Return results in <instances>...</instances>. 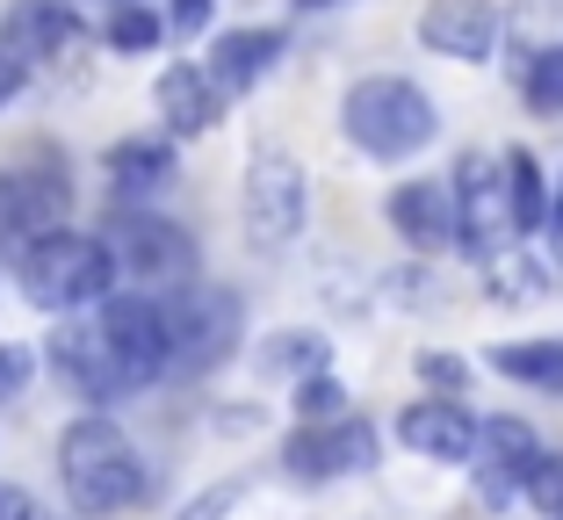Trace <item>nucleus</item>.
I'll return each instance as SVG.
<instances>
[{
	"label": "nucleus",
	"instance_id": "33",
	"mask_svg": "<svg viewBox=\"0 0 563 520\" xmlns=\"http://www.w3.org/2000/svg\"><path fill=\"white\" fill-rule=\"evenodd\" d=\"M297 8H340V0H297Z\"/></svg>",
	"mask_w": 563,
	"mask_h": 520
},
{
	"label": "nucleus",
	"instance_id": "21",
	"mask_svg": "<svg viewBox=\"0 0 563 520\" xmlns=\"http://www.w3.org/2000/svg\"><path fill=\"white\" fill-rule=\"evenodd\" d=\"M520 95H528L534 117H563V44L528 51V66H520Z\"/></svg>",
	"mask_w": 563,
	"mask_h": 520
},
{
	"label": "nucleus",
	"instance_id": "19",
	"mask_svg": "<svg viewBox=\"0 0 563 520\" xmlns=\"http://www.w3.org/2000/svg\"><path fill=\"white\" fill-rule=\"evenodd\" d=\"M109 174H117L123 196H145L174 174V145L166 137H123V145H109Z\"/></svg>",
	"mask_w": 563,
	"mask_h": 520
},
{
	"label": "nucleus",
	"instance_id": "1",
	"mask_svg": "<svg viewBox=\"0 0 563 520\" xmlns=\"http://www.w3.org/2000/svg\"><path fill=\"white\" fill-rule=\"evenodd\" d=\"M51 369L66 376L80 398H95V405L145 390L152 376L174 369L166 303L152 297V289H123V297H101L87 319L58 325V340H51Z\"/></svg>",
	"mask_w": 563,
	"mask_h": 520
},
{
	"label": "nucleus",
	"instance_id": "18",
	"mask_svg": "<svg viewBox=\"0 0 563 520\" xmlns=\"http://www.w3.org/2000/svg\"><path fill=\"white\" fill-rule=\"evenodd\" d=\"M492 369L528 390L563 398V340H506V347H492Z\"/></svg>",
	"mask_w": 563,
	"mask_h": 520
},
{
	"label": "nucleus",
	"instance_id": "31",
	"mask_svg": "<svg viewBox=\"0 0 563 520\" xmlns=\"http://www.w3.org/2000/svg\"><path fill=\"white\" fill-rule=\"evenodd\" d=\"M22 80H30V73H22V58H15V51H0V109L22 95Z\"/></svg>",
	"mask_w": 563,
	"mask_h": 520
},
{
	"label": "nucleus",
	"instance_id": "32",
	"mask_svg": "<svg viewBox=\"0 0 563 520\" xmlns=\"http://www.w3.org/2000/svg\"><path fill=\"white\" fill-rule=\"evenodd\" d=\"M549 246H556V261H563V188H556V210H549Z\"/></svg>",
	"mask_w": 563,
	"mask_h": 520
},
{
	"label": "nucleus",
	"instance_id": "6",
	"mask_svg": "<svg viewBox=\"0 0 563 520\" xmlns=\"http://www.w3.org/2000/svg\"><path fill=\"white\" fill-rule=\"evenodd\" d=\"M239 210H246L253 246H261V253H282L289 239L303 232V218H311V181H303V167H297L282 145H261V152L246 159Z\"/></svg>",
	"mask_w": 563,
	"mask_h": 520
},
{
	"label": "nucleus",
	"instance_id": "34",
	"mask_svg": "<svg viewBox=\"0 0 563 520\" xmlns=\"http://www.w3.org/2000/svg\"><path fill=\"white\" fill-rule=\"evenodd\" d=\"M549 520H563V506H556V513H549Z\"/></svg>",
	"mask_w": 563,
	"mask_h": 520
},
{
	"label": "nucleus",
	"instance_id": "23",
	"mask_svg": "<svg viewBox=\"0 0 563 520\" xmlns=\"http://www.w3.org/2000/svg\"><path fill=\"white\" fill-rule=\"evenodd\" d=\"M101 36H109V51H152V44L166 36V22L152 15V8H137V0H123L117 15H109V30H101Z\"/></svg>",
	"mask_w": 563,
	"mask_h": 520
},
{
	"label": "nucleus",
	"instance_id": "30",
	"mask_svg": "<svg viewBox=\"0 0 563 520\" xmlns=\"http://www.w3.org/2000/svg\"><path fill=\"white\" fill-rule=\"evenodd\" d=\"M0 520H44V506H36L22 485H8V477H0Z\"/></svg>",
	"mask_w": 563,
	"mask_h": 520
},
{
	"label": "nucleus",
	"instance_id": "4",
	"mask_svg": "<svg viewBox=\"0 0 563 520\" xmlns=\"http://www.w3.org/2000/svg\"><path fill=\"white\" fill-rule=\"evenodd\" d=\"M117 289V253L109 239H87V232H44L22 246V297L36 311H95L101 297Z\"/></svg>",
	"mask_w": 563,
	"mask_h": 520
},
{
	"label": "nucleus",
	"instance_id": "8",
	"mask_svg": "<svg viewBox=\"0 0 563 520\" xmlns=\"http://www.w3.org/2000/svg\"><path fill=\"white\" fill-rule=\"evenodd\" d=\"M455 218H463V253L492 261L520 239L514 224V196H506V159H484V152H463L455 159Z\"/></svg>",
	"mask_w": 563,
	"mask_h": 520
},
{
	"label": "nucleus",
	"instance_id": "22",
	"mask_svg": "<svg viewBox=\"0 0 563 520\" xmlns=\"http://www.w3.org/2000/svg\"><path fill=\"white\" fill-rule=\"evenodd\" d=\"M484 268H492V297H506V303H528V297H542V289H549V275L534 268L528 253H514V246L492 253Z\"/></svg>",
	"mask_w": 563,
	"mask_h": 520
},
{
	"label": "nucleus",
	"instance_id": "26",
	"mask_svg": "<svg viewBox=\"0 0 563 520\" xmlns=\"http://www.w3.org/2000/svg\"><path fill=\"white\" fill-rule=\"evenodd\" d=\"M528 499L542 506V513H556V506H563V455H556V449H549L542 463H534V477H528Z\"/></svg>",
	"mask_w": 563,
	"mask_h": 520
},
{
	"label": "nucleus",
	"instance_id": "12",
	"mask_svg": "<svg viewBox=\"0 0 563 520\" xmlns=\"http://www.w3.org/2000/svg\"><path fill=\"white\" fill-rule=\"evenodd\" d=\"M477 434H484V420H470V405H455V398H419L398 412V441L412 455H427V463H470Z\"/></svg>",
	"mask_w": 563,
	"mask_h": 520
},
{
	"label": "nucleus",
	"instance_id": "15",
	"mask_svg": "<svg viewBox=\"0 0 563 520\" xmlns=\"http://www.w3.org/2000/svg\"><path fill=\"white\" fill-rule=\"evenodd\" d=\"M66 218V188L44 174H0V246H30V239L58 232Z\"/></svg>",
	"mask_w": 563,
	"mask_h": 520
},
{
	"label": "nucleus",
	"instance_id": "11",
	"mask_svg": "<svg viewBox=\"0 0 563 520\" xmlns=\"http://www.w3.org/2000/svg\"><path fill=\"white\" fill-rule=\"evenodd\" d=\"M390 232L412 253H448L463 246V218H455V181H398L390 202H383Z\"/></svg>",
	"mask_w": 563,
	"mask_h": 520
},
{
	"label": "nucleus",
	"instance_id": "28",
	"mask_svg": "<svg viewBox=\"0 0 563 520\" xmlns=\"http://www.w3.org/2000/svg\"><path fill=\"white\" fill-rule=\"evenodd\" d=\"M30 369H36L30 347H0V405H15V390L30 384Z\"/></svg>",
	"mask_w": 563,
	"mask_h": 520
},
{
	"label": "nucleus",
	"instance_id": "10",
	"mask_svg": "<svg viewBox=\"0 0 563 520\" xmlns=\"http://www.w3.org/2000/svg\"><path fill=\"white\" fill-rule=\"evenodd\" d=\"M542 434H534L528 420H484V434H477V491H484V506H514V499H528V477H534V463H542Z\"/></svg>",
	"mask_w": 563,
	"mask_h": 520
},
{
	"label": "nucleus",
	"instance_id": "24",
	"mask_svg": "<svg viewBox=\"0 0 563 520\" xmlns=\"http://www.w3.org/2000/svg\"><path fill=\"white\" fill-rule=\"evenodd\" d=\"M267 369L318 376V369H325V340H318V333H275V340H267Z\"/></svg>",
	"mask_w": 563,
	"mask_h": 520
},
{
	"label": "nucleus",
	"instance_id": "9",
	"mask_svg": "<svg viewBox=\"0 0 563 520\" xmlns=\"http://www.w3.org/2000/svg\"><path fill=\"white\" fill-rule=\"evenodd\" d=\"M282 463H289V477H303V485L354 477V471L376 463V427L354 420V412H340V420H303L297 434L282 441Z\"/></svg>",
	"mask_w": 563,
	"mask_h": 520
},
{
	"label": "nucleus",
	"instance_id": "3",
	"mask_svg": "<svg viewBox=\"0 0 563 520\" xmlns=\"http://www.w3.org/2000/svg\"><path fill=\"white\" fill-rule=\"evenodd\" d=\"M340 131H347L368 159H412V152H427L433 137H441V109H433V95L419 80H405V73H368V80H354L347 101H340Z\"/></svg>",
	"mask_w": 563,
	"mask_h": 520
},
{
	"label": "nucleus",
	"instance_id": "13",
	"mask_svg": "<svg viewBox=\"0 0 563 520\" xmlns=\"http://www.w3.org/2000/svg\"><path fill=\"white\" fill-rule=\"evenodd\" d=\"M419 44L441 51V58L477 66V58H492V44H498V8H492V0H427Z\"/></svg>",
	"mask_w": 563,
	"mask_h": 520
},
{
	"label": "nucleus",
	"instance_id": "5",
	"mask_svg": "<svg viewBox=\"0 0 563 520\" xmlns=\"http://www.w3.org/2000/svg\"><path fill=\"white\" fill-rule=\"evenodd\" d=\"M159 303H166V340H174V376H210L217 362H232L239 333H246V303L232 289L181 283Z\"/></svg>",
	"mask_w": 563,
	"mask_h": 520
},
{
	"label": "nucleus",
	"instance_id": "25",
	"mask_svg": "<svg viewBox=\"0 0 563 520\" xmlns=\"http://www.w3.org/2000/svg\"><path fill=\"white\" fill-rule=\"evenodd\" d=\"M297 412H303V420H340V412H347V390L318 369V376H303V384H297Z\"/></svg>",
	"mask_w": 563,
	"mask_h": 520
},
{
	"label": "nucleus",
	"instance_id": "20",
	"mask_svg": "<svg viewBox=\"0 0 563 520\" xmlns=\"http://www.w3.org/2000/svg\"><path fill=\"white\" fill-rule=\"evenodd\" d=\"M506 196H514V224H520V239L542 232L549 210H556V196H549V181H542V167H534V152H528V145L506 152Z\"/></svg>",
	"mask_w": 563,
	"mask_h": 520
},
{
	"label": "nucleus",
	"instance_id": "14",
	"mask_svg": "<svg viewBox=\"0 0 563 520\" xmlns=\"http://www.w3.org/2000/svg\"><path fill=\"white\" fill-rule=\"evenodd\" d=\"M152 101H159L166 137H202L217 117H224V101H232V95L217 87L210 66H166L159 87H152Z\"/></svg>",
	"mask_w": 563,
	"mask_h": 520
},
{
	"label": "nucleus",
	"instance_id": "2",
	"mask_svg": "<svg viewBox=\"0 0 563 520\" xmlns=\"http://www.w3.org/2000/svg\"><path fill=\"white\" fill-rule=\"evenodd\" d=\"M58 477H66L73 506H87V513H123V506L152 499L145 455L117 420H73L58 434Z\"/></svg>",
	"mask_w": 563,
	"mask_h": 520
},
{
	"label": "nucleus",
	"instance_id": "17",
	"mask_svg": "<svg viewBox=\"0 0 563 520\" xmlns=\"http://www.w3.org/2000/svg\"><path fill=\"white\" fill-rule=\"evenodd\" d=\"M275 58H282V30H224L210 44V73L232 101L246 95V87H261L267 73H275Z\"/></svg>",
	"mask_w": 563,
	"mask_h": 520
},
{
	"label": "nucleus",
	"instance_id": "29",
	"mask_svg": "<svg viewBox=\"0 0 563 520\" xmlns=\"http://www.w3.org/2000/svg\"><path fill=\"white\" fill-rule=\"evenodd\" d=\"M419 376H427V384H441V390H463L470 384V369L455 362V354H427V362H419Z\"/></svg>",
	"mask_w": 563,
	"mask_h": 520
},
{
	"label": "nucleus",
	"instance_id": "7",
	"mask_svg": "<svg viewBox=\"0 0 563 520\" xmlns=\"http://www.w3.org/2000/svg\"><path fill=\"white\" fill-rule=\"evenodd\" d=\"M109 232H117V239H109L117 275H131L137 289H152V297H166V289H181L188 275H196V239H188L181 224L131 210V218H117Z\"/></svg>",
	"mask_w": 563,
	"mask_h": 520
},
{
	"label": "nucleus",
	"instance_id": "27",
	"mask_svg": "<svg viewBox=\"0 0 563 520\" xmlns=\"http://www.w3.org/2000/svg\"><path fill=\"white\" fill-rule=\"evenodd\" d=\"M210 15H217V0H174V8H166V30L174 36H202Z\"/></svg>",
	"mask_w": 563,
	"mask_h": 520
},
{
	"label": "nucleus",
	"instance_id": "16",
	"mask_svg": "<svg viewBox=\"0 0 563 520\" xmlns=\"http://www.w3.org/2000/svg\"><path fill=\"white\" fill-rule=\"evenodd\" d=\"M80 36L87 30L66 0H22L8 15V51L15 58H66V51H80Z\"/></svg>",
	"mask_w": 563,
	"mask_h": 520
}]
</instances>
